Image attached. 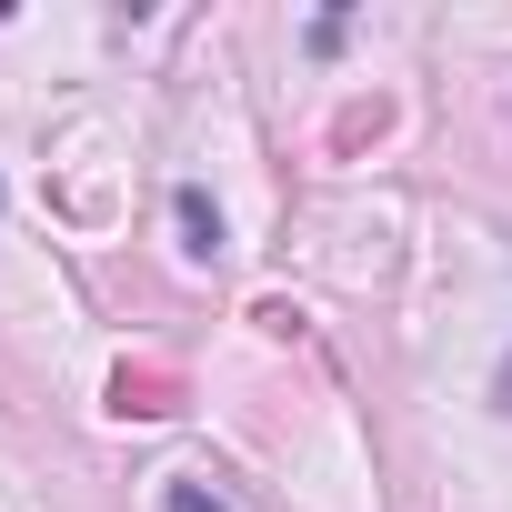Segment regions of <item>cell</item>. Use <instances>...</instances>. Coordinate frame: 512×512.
I'll return each mask as SVG.
<instances>
[{
	"instance_id": "obj_1",
	"label": "cell",
	"mask_w": 512,
	"mask_h": 512,
	"mask_svg": "<svg viewBox=\"0 0 512 512\" xmlns=\"http://www.w3.org/2000/svg\"><path fill=\"white\" fill-rule=\"evenodd\" d=\"M111 412H141V422H161V412H181V382L171 372H111Z\"/></svg>"
},
{
	"instance_id": "obj_2",
	"label": "cell",
	"mask_w": 512,
	"mask_h": 512,
	"mask_svg": "<svg viewBox=\"0 0 512 512\" xmlns=\"http://www.w3.org/2000/svg\"><path fill=\"white\" fill-rule=\"evenodd\" d=\"M181 231H191V251H211V241H221V221H211V201H201V191H181Z\"/></svg>"
},
{
	"instance_id": "obj_3",
	"label": "cell",
	"mask_w": 512,
	"mask_h": 512,
	"mask_svg": "<svg viewBox=\"0 0 512 512\" xmlns=\"http://www.w3.org/2000/svg\"><path fill=\"white\" fill-rule=\"evenodd\" d=\"M171 512H231V502H221L211 482H171Z\"/></svg>"
},
{
	"instance_id": "obj_4",
	"label": "cell",
	"mask_w": 512,
	"mask_h": 512,
	"mask_svg": "<svg viewBox=\"0 0 512 512\" xmlns=\"http://www.w3.org/2000/svg\"><path fill=\"white\" fill-rule=\"evenodd\" d=\"M502 402H512V362H502Z\"/></svg>"
}]
</instances>
